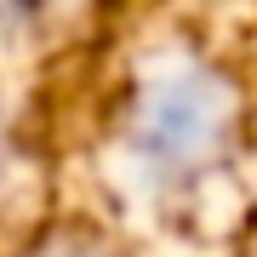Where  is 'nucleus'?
Segmentation results:
<instances>
[{
    "instance_id": "1",
    "label": "nucleus",
    "mask_w": 257,
    "mask_h": 257,
    "mask_svg": "<svg viewBox=\"0 0 257 257\" xmlns=\"http://www.w3.org/2000/svg\"><path fill=\"white\" fill-rule=\"evenodd\" d=\"M246 126V80L206 35L138 23L92 86L80 200L160 240L234 172Z\"/></svg>"
},
{
    "instance_id": "2",
    "label": "nucleus",
    "mask_w": 257,
    "mask_h": 257,
    "mask_svg": "<svg viewBox=\"0 0 257 257\" xmlns=\"http://www.w3.org/2000/svg\"><path fill=\"white\" fill-rule=\"evenodd\" d=\"M0 257H160V240L92 200H57L0 240Z\"/></svg>"
}]
</instances>
